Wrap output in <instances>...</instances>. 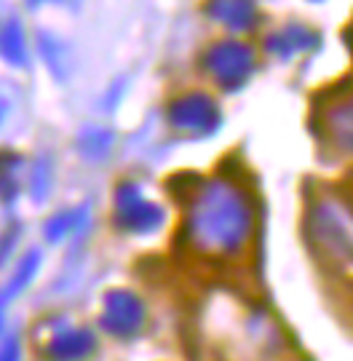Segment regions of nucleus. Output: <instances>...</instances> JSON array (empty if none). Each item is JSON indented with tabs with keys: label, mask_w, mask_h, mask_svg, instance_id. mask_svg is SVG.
I'll return each instance as SVG.
<instances>
[{
	"label": "nucleus",
	"mask_w": 353,
	"mask_h": 361,
	"mask_svg": "<svg viewBox=\"0 0 353 361\" xmlns=\"http://www.w3.org/2000/svg\"><path fill=\"white\" fill-rule=\"evenodd\" d=\"M206 65L214 73V78L228 86L235 89L241 86L249 75H252V67H254V54L249 51L244 43H233V40H225L217 43L209 54H206Z\"/></svg>",
	"instance_id": "obj_1"
},
{
	"label": "nucleus",
	"mask_w": 353,
	"mask_h": 361,
	"mask_svg": "<svg viewBox=\"0 0 353 361\" xmlns=\"http://www.w3.org/2000/svg\"><path fill=\"white\" fill-rule=\"evenodd\" d=\"M171 121L187 129H209L217 121V107L204 94H190V97H182L180 102H174Z\"/></svg>",
	"instance_id": "obj_2"
},
{
	"label": "nucleus",
	"mask_w": 353,
	"mask_h": 361,
	"mask_svg": "<svg viewBox=\"0 0 353 361\" xmlns=\"http://www.w3.org/2000/svg\"><path fill=\"white\" fill-rule=\"evenodd\" d=\"M206 13L211 19H217L220 25L244 32L257 19V6H254V0H209Z\"/></svg>",
	"instance_id": "obj_3"
},
{
	"label": "nucleus",
	"mask_w": 353,
	"mask_h": 361,
	"mask_svg": "<svg viewBox=\"0 0 353 361\" xmlns=\"http://www.w3.org/2000/svg\"><path fill=\"white\" fill-rule=\"evenodd\" d=\"M316 40H318L316 38V32L305 30V27L292 25V27H287V30H281V32L271 35L268 49H271L273 54H278V56H292V54L305 51V49H314Z\"/></svg>",
	"instance_id": "obj_4"
},
{
	"label": "nucleus",
	"mask_w": 353,
	"mask_h": 361,
	"mask_svg": "<svg viewBox=\"0 0 353 361\" xmlns=\"http://www.w3.org/2000/svg\"><path fill=\"white\" fill-rule=\"evenodd\" d=\"M0 54L6 62L11 65H27V43H25V32L16 22H8L0 30Z\"/></svg>",
	"instance_id": "obj_5"
},
{
	"label": "nucleus",
	"mask_w": 353,
	"mask_h": 361,
	"mask_svg": "<svg viewBox=\"0 0 353 361\" xmlns=\"http://www.w3.org/2000/svg\"><path fill=\"white\" fill-rule=\"evenodd\" d=\"M40 49H43V56H46V65L54 67V70L70 65V62H67L65 49H62V43L54 40L51 35H43V38H40Z\"/></svg>",
	"instance_id": "obj_6"
},
{
	"label": "nucleus",
	"mask_w": 353,
	"mask_h": 361,
	"mask_svg": "<svg viewBox=\"0 0 353 361\" xmlns=\"http://www.w3.org/2000/svg\"><path fill=\"white\" fill-rule=\"evenodd\" d=\"M49 3H56V6H70V8H75V6H78V0H27V6H30V8L49 6Z\"/></svg>",
	"instance_id": "obj_7"
}]
</instances>
